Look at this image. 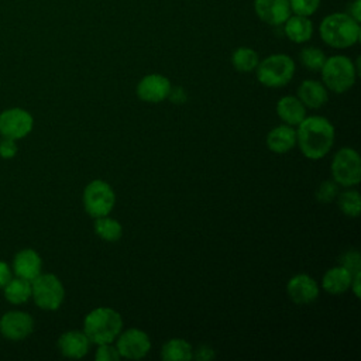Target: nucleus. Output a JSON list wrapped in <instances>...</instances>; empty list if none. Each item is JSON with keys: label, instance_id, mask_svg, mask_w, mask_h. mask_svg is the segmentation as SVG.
Instances as JSON below:
<instances>
[{"label": "nucleus", "instance_id": "f257e3e1", "mask_svg": "<svg viewBox=\"0 0 361 361\" xmlns=\"http://www.w3.org/2000/svg\"><path fill=\"white\" fill-rule=\"evenodd\" d=\"M295 130L296 145L307 159L324 158L334 144V126L323 116H306Z\"/></svg>", "mask_w": 361, "mask_h": 361}, {"label": "nucleus", "instance_id": "f03ea898", "mask_svg": "<svg viewBox=\"0 0 361 361\" xmlns=\"http://www.w3.org/2000/svg\"><path fill=\"white\" fill-rule=\"evenodd\" d=\"M123 330V317L113 307L99 306L83 319V333L92 344L114 343Z\"/></svg>", "mask_w": 361, "mask_h": 361}, {"label": "nucleus", "instance_id": "7ed1b4c3", "mask_svg": "<svg viewBox=\"0 0 361 361\" xmlns=\"http://www.w3.org/2000/svg\"><path fill=\"white\" fill-rule=\"evenodd\" d=\"M324 44L331 48L344 49L353 47L360 39V23L348 13H333L323 18L319 27Z\"/></svg>", "mask_w": 361, "mask_h": 361}, {"label": "nucleus", "instance_id": "20e7f679", "mask_svg": "<svg viewBox=\"0 0 361 361\" xmlns=\"http://www.w3.org/2000/svg\"><path fill=\"white\" fill-rule=\"evenodd\" d=\"M322 83L327 90L334 93H345L350 90L358 75V69L354 62L345 55H333L326 58L324 65L320 69Z\"/></svg>", "mask_w": 361, "mask_h": 361}, {"label": "nucleus", "instance_id": "39448f33", "mask_svg": "<svg viewBox=\"0 0 361 361\" xmlns=\"http://www.w3.org/2000/svg\"><path fill=\"white\" fill-rule=\"evenodd\" d=\"M293 59L286 54H272L258 62L255 68L258 82L265 87L286 86L295 75Z\"/></svg>", "mask_w": 361, "mask_h": 361}, {"label": "nucleus", "instance_id": "423d86ee", "mask_svg": "<svg viewBox=\"0 0 361 361\" xmlns=\"http://www.w3.org/2000/svg\"><path fill=\"white\" fill-rule=\"evenodd\" d=\"M333 180L343 188H354L361 180V159L351 147L340 148L330 164Z\"/></svg>", "mask_w": 361, "mask_h": 361}, {"label": "nucleus", "instance_id": "0eeeda50", "mask_svg": "<svg viewBox=\"0 0 361 361\" xmlns=\"http://www.w3.org/2000/svg\"><path fill=\"white\" fill-rule=\"evenodd\" d=\"M82 202L86 213L96 219L111 213L116 204V193L110 183L103 179H94L85 186Z\"/></svg>", "mask_w": 361, "mask_h": 361}, {"label": "nucleus", "instance_id": "6e6552de", "mask_svg": "<svg viewBox=\"0 0 361 361\" xmlns=\"http://www.w3.org/2000/svg\"><path fill=\"white\" fill-rule=\"evenodd\" d=\"M31 298L44 310H56L65 299V288L54 274H39L31 281Z\"/></svg>", "mask_w": 361, "mask_h": 361}, {"label": "nucleus", "instance_id": "1a4fd4ad", "mask_svg": "<svg viewBox=\"0 0 361 361\" xmlns=\"http://www.w3.org/2000/svg\"><path fill=\"white\" fill-rule=\"evenodd\" d=\"M116 348L121 358L127 360H141L144 358L149 350H151V338L149 336L138 329V327H130L126 330H121V333L117 336Z\"/></svg>", "mask_w": 361, "mask_h": 361}, {"label": "nucleus", "instance_id": "9d476101", "mask_svg": "<svg viewBox=\"0 0 361 361\" xmlns=\"http://www.w3.org/2000/svg\"><path fill=\"white\" fill-rule=\"evenodd\" d=\"M32 116L20 107H13L0 113V134L7 138L21 140L32 130Z\"/></svg>", "mask_w": 361, "mask_h": 361}, {"label": "nucleus", "instance_id": "9b49d317", "mask_svg": "<svg viewBox=\"0 0 361 361\" xmlns=\"http://www.w3.org/2000/svg\"><path fill=\"white\" fill-rule=\"evenodd\" d=\"M34 330V319L21 310H11L1 316L0 319V333L11 340L21 341L27 338Z\"/></svg>", "mask_w": 361, "mask_h": 361}, {"label": "nucleus", "instance_id": "f8f14e48", "mask_svg": "<svg viewBox=\"0 0 361 361\" xmlns=\"http://www.w3.org/2000/svg\"><path fill=\"white\" fill-rule=\"evenodd\" d=\"M171 87L172 85L166 76L161 73H149L140 79L135 93L142 102L155 104L168 99Z\"/></svg>", "mask_w": 361, "mask_h": 361}, {"label": "nucleus", "instance_id": "ddd939ff", "mask_svg": "<svg viewBox=\"0 0 361 361\" xmlns=\"http://www.w3.org/2000/svg\"><path fill=\"white\" fill-rule=\"evenodd\" d=\"M286 293L296 305H309L319 298L320 288L316 279L307 274H296L286 283Z\"/></svg>", "mask_w": 361, "mask_h": 361}, {"label": "nucleus", "instance_id": "4468645a", "mask_svg": "<svg viewBox=\"0 0 361 361\" xmlns=\"http://www.w3.org/2000/svg\"><path fill=\"white\" fill-rule=\"evenodd\" d=\"M254 10L259 20L269 25H281L290 16L289 0H254Z\"/></svg>", "mask_w": 361, "mask_h": 361}, {"label": "nucleus", "instance_id": "2eb2a0df", "mask_svg": "<svg viewBox=\"0 0 361 361\" xmlns=\"http://www.w3.org/2000/svg\"><path fill=\"white\" fill-rule=\"evenodd\" d=\"M90 341L87 336L79 330H69L59 336L58 350L63 357L68 358H83L90 348Z\"/></svg>", "mask_w": 361, "mask_h": 361}, {"label": "nucleus", "instance_id": "dca6fc26", "mask_svg": "<svg viewBox=\"0 0 361 361\" xmlns=\"http://www.w3.org/2000/svg\"><path fill=\"white\" fill-rule=\"evenodd\" d=\"M42 269V259L39 254L32 248H24L14 255L13 271L18 278L32 281Z\"/></svg>", "mask_w": 361, "mask_h": 361}, {"label": "nucleus", "instance_id": "f3484780", "mask_svg": "<svg viewBox=\"0 0 361 361\" xmlns=\"http://www.w3.org/2000/svg\"><path fill=\"white\" fill-rule=\"evenodd\" d=\"M296 97L303 103L306 109H320L327 103L329 92L322 82L306 79L300 82Z\"/></svg>", "mask_w": 361, "mask_h": 361}, {"label": "nucleus", "instance_id": "a211bd4d", "mask_svg": "<svg viewBox=\"0 0 361 361\" xmlns=\"http://www.w3.org/2000/svg\"><path fill=\"white\" fill-rule=\"evenodd\" d=\"M265 144L269 151L275 154H286L296 147V130L292 126L281 124L274 127L265 138Z\"/></svg>", "mask_w": 361, "mask_h": 361}, {"label": "nucleus", "instance_id": "6ab92c4d", "mask_svg": "<svg viewBox=\"0 0 361 361\" xmlns=\"http://www.w3.org/2000/svg\"><path fill=\"white\" fill-rule=\"evenodd\" d=\"M351 279H353V274L345 269L343 265H336L329 268L322 278V288L323 290H326L327 293L337 296V295H343L347 290H350V285H351Z\"/></svg>", "mask_w": 361, "mask_h": 361}, {"label": "nucleus", "instance_id": "aec40b11", "mask_svg": "<svg viewBox=\"0 0 361 361\" xmlns=\"http://www.w3.org/2000/svg\"><path fill=\"white\" fill-rule=\"evenodd\" d=\"M276 114L278 117L288 126L296 127L307 114H306V107L303 103L296 97V96H282L276 102Z\"/></svg>", "mask_w": 361, "mask_h": 361}, {"label": "nucleus", "instance_id": "412c9836", "mask_svg": "<svg viewBox=\"0 0 361 361\" xmlns=\"http://www.w3.org/2000/svg\"><path fill=\"white\" fill-rule=\"evenodd\" d=\"M283 24V32L292 42L303 44L312 38L313 24L307 17L298 14L289 16Z\"/></svg>", "mask_w": 361, "mask_h": 361}, {"label": "nucleus", "instance_id": "4be33fe9", "mask_svg": "<svg viewBox=\"0 0 361 361\" xmlns=\"http://www.w3.org/2000/svg\"><path fill=\"white\" fill-rule=\"evenodd\" d=\"M161 358L165 361H189L193 358L192 344L185 338H171L161 347Z\"/></svg>", "mask_w": 361, "mask_h": 361}, {"label": "nucleus", "instance_id": "5701e85b", "mask_svg": "<svg viewBox=\"0 0 361 361\" xmlns=\"http://www.w3.org/2000/svg\"><path fill=\"white\" fill-rule=\"evenodd\" d=\"M93 230L99 238L107 243H116L123 235V226L118 220L107 216L96 217L93 223Z\"/></svg>", "mask_w": 361, "mask_h": 361}, {"label": "nucleus", "instance_id": "b1692460", "mask_svg": "<svg viewBox=\"0 0 361 361\" xmlns=\"http://www.w3.org/2000/svg\"><path fill=\"white\" fill-rule=\"evenodd\" d=\"M4 289V298L14 305L27 302L31 298V281L23 278H11Z\"/></svg>", "mask_w": 361, "mask_h": 361}, {"label": "nucleus", "instance_id": "393cba45", "mask_svg": "<svg viewBox=\"0 0 361 361\" xmlns=\"http://www.w3.org/2000/svg\"><path fill=\"white\" fill-rule=\"evenodd\" d=\"M258 62H259L258 54L252 48H248V47H240V48L234 49V52L231 55L233 68L243 73L255 71Z\"/></svg>", "mask_w": 361, "mask_h": 361}, {"label": "nucleus", "instance_id": "a878e982", "mask_svg": "<svg viewBox=\"0 0 361 361\" xmlns=\"http://www.w3.org/2000/svg\"><path fill=\"white\" fill-rule=\"evenodd\" d=\"M337 206L348 217H358L361 210V197L357 189L347 188L337 193Z\"/></svg>", "mask_w": 361, "mask_h": 361}, {"label": "nucleus", "instance_id": "bb28decb", "mask_svg": "<svg viewBox=\"0 0 361 361\" xmlns=\"http://www.w3.org/2000/svg\"><path fill=\"white\" fill-rule=\"evenodd\" d=\"M326 54L320 49V48H316V47H307V48H303L299 54V59H300V63L312 71V72H320L322 66L324 65L326 62Z\"/></svg>", "mask_w": 361, "mask_h": 361}, {"label": "nucleus", "instance_id": "cd10ccee", "mask_svg": "<svg viewBox=\"0 0 361 361\" xmlns=\"http://www.w3.org/2000/svg\"><path fill=\"white\" fill-rule=\"evenodd\" d=\"M338 185L331 179V180H323L317 189H316V199L320 202V203H330L336 199L337 193H338Z\"/></svg>", "mask_w": 361, "mask_h": 361}, {"label": "nucleus", "instance_id": "c85d7f7f", "mask_svg": "<svg viewBox=\"0 0 361 361\" xmlns=\"http://www.w3.org/2000/svg\"><path fill=\"white\" fill-rule=\"evenodd\" d=\"M320 0H289L290 11L298 16L309 17L319 8Z\"/></svg>", "mask_w": 361, "mask_h": 361}, {"label": "nucleus", "instance_id": "c756f323", "mask_svg": "<svg viewBox=\"0 0 361 361\" xmlns=\"http://www.w3.org/2000/svg\"><path fill=\"white\" fill-rule=\"evenodd\" d=\"M340 265H343L345 269H348L353 275L357 272H361V255L355 250L345 251L340 258Z\"/></svg>", "mask_w": 361, "mask_h": 361}, {"label": "nucleus", "instance_id": "7c9ffc66", "mask_svg": "<svg viewBox=\"0 0 361 361\" xmlns=\"http://www.w3.org/2000/svg\"><path fill=\"white\" fill-rule=\"evenodd\" d=\"M94 358L97 361H118L121 357L113 343L99 344L97 350L94 353Z\"/></svg>", "mask_w": 361, "mask_h": 361}, {"label": "nucleus", "instance_id": "2f4dec72", "mask_svg": "<svg viewBox=\"0 0 361 361\" xmlns=\"http://www.w3.org/2000/svg\"><path fill=\"white\" fill-rule=\"evenodd\" d=\"M17 154V144L16 140L3 137L0 141V157L4 159H10Z\"/></svg>", "mask_w": 361, "mask_h": 361}, {"label": "nucleus", "instance_id": "473e14b6", "mask_svg": "<svg viewBox=\"0 0 361 361\" xmlns=\"http://www.w3.org/2000/svg\"><path fill=\"white\" fill-rule=\"evenodd\" d=\"M214 357V350L207 345V344H200L195 351H193V358L197 361H209Z\"/></svg>", "mask_w": 361, "mask_h": 361}, {"label": "nucleus", "instance_id": "72a5a7b5", "mask_svg": "<svg viewBox=\"0 0 361 361\" xmlns=\"http://www.w3.org/2000/svg\"><path fill=\"white\" fill-rule=\"evenodd\" d=\"M168 99L173 103V104H183L185 102H186V99H188V96H186V92H185V89L183 87H179V86H176V87H171V92H169V94H168Z\"/></svg>", "mask_w": 361, "mask_h": 361}, {"label": "nucleus", "instance_id": "f704fd0d", "mask_svg": "<svg viewBox=\"0 0 361 361\" xmlns=\"http://www.w3.org/2000/svg\"><path fill=\"white\" fill-rule=\"evenodd\" d=\"M10 279H11L10 267L4 261H0V288H4Z\"/></svg>", "mask_w": 361, "mask_h": 361}, {"label": "nucleus", "instance_id": "c9c22d12", "mask_svg": "<svg viewBox=\"0 0 361 361\" xmlns=\"http://www.w3.org/2000/svg\"><path fill=\"white\" fill-rule=\"evenodd\" d=\"M360 281H361V272H357L353 275L350 290L354 293L355 298H360Z\"/></svg>", "mask_w": 361, "mask_h": 361}, {"label": "nucleus", "instance_id": "e433bc0d", "mask_svg": "<svg viewBox=\"0 0 361 361\" xmlns=\"http://www.w3.org/2000/svg\"><path fill=\"white\" fill-rule=\"evenodd\" d=\"M360 7H361V0H354V3L350 6V16L357 20L360 23L361 20V13H360Z\"/></svg>", "mask_w": 361, "mask_h": 361}]
</instances>
